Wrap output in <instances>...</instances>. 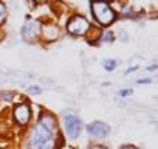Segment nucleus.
<instances>
[{
	"mask_svg": "<svg viewBox=\"0 0 158 149\" xmlns=\"http://www.w3.org/2000/svg\"><path fill=\"white\" fill-rule=\"evenodd\" d=\"M138 83H139V84H146V83H149V79H139Z\"/></svg>",
	"mask_w": 158,
	"mask_h": 149,
	"instance_id": "obj_16",
	"label": "nucleus"
},
{
	"mask_svg": "<svg viewBox=\"0 0 158 149\" xmlns=\"http://www.w3.org/2000/svg\"><path fill=\"white\" fill-rule=\"evenodd\" d=\"M119 149H136L135 146H123V147H119Z\"/></svg>",
	"mask_w": 158,
	"mask_h": 149,
	"instance_id": "obj_15",
	"label": "nucleus"
},
{
	"mask_svg": "<svg viewBox=\"0 0 158 149\" xmlns=\"http://www.w3.org/2000/svg\"><path fill=\"white\" fill-rule=\"evenodd\" d=\"M89 28H90V23L82 16H73L67 23V30L73 36H82L89 31Z\"/></svg>",
	"mask_w": 158,
	"mask_h": 149,
	"instance_id": "obj_3",
	"label": "nucleus"
},
{
	"mask_svg": "<svg viewBox=\"0 0 158 149\" xmlns=\"http://www.w3.org/2000/svg\"><path fill=\"white\" fill-rule=\"evenodd\" d=\"M0 98H3L6 101H10L13 98V93H5V92H0Z\"/></svg>",
	"mask_w": 158,
	"mask_h": 149,
	"instance_id": "obj_13",
	"label": "nucleus"
},
{
	"mask_svg": "<svg viewBox=\"0 0 158 149\" xmlns=\"http://www.w3.org/2000/svg\"><path fill=\"white\" fill-rule=\"evenodd\" d=\"M36 2H37V3H44V2H45V0H36Z\"/></svg>",
	"mask_w": 158,
	"mask_h": 149,
	"instance_id": "obj_18",
	"label": "nucleus"
},
{
	"mask_svg": "<svg viewBox=\"0 0 158 149\" xmlns=\"http://www.w3.org/2000/svg\"><path fill=\"white\" fill-rule=\"evenodd\" d=\"M64 123H65V130H67L68 137L70 138H77L79 134H81V129H82L81 120H79L74 113H68V115H65Z\"/></svg>",
	"mask_w": 158,
	"mask_h": 149,
	"instance_id": "obj_4",
	"label": "nucleus"
},
{
	"mask_svg": "<svg viewBox=\"0 0 158 149\" xmlns=\"http://www.w3.org/2000/svg\"><path fill=\"white\" fill-rule=\"evenodd\" d=\"M53 147H54L53 132L45 129L42 124H37L30 140V149H53Z\"/></svg>",
	"mask_w": 158,
	"mask_h": 149,
	"instance_id": "obj_1",
	"label": "nucleus"
},
{
	"mask_svg": "<svg viewBox=\"0 0 158 149\" xmlns=\"http://www.w3.org/2000/svg\"><path fill=\"white\" fill-rule=\"evenodd\" d=\"M39 34H40V23H39L37 20H34V19H28L27 23H25L23 28H22V36H23V39L28 40V42H31V40L37 39Z\"/></svg>",
	"mask_w": 158,
	"mask_h": 149,
	"instance_id": "obj_5",
	"label": "nucleus"
},
{
	"mask_svg": "<svg viewBox=\"0 0 158 149\" xmlns=\"http://www.w3.org/2000/svg\"><path fill=\"white\" fill-rule=\"evenodd\" d=\"M115 67H116V61H115V59H107V61H104V68H106V70L112 71Z\"/></svg>",
	"mask_w": 158,
	"mask_h": 149,
	"instance_id": "obj_9",
	"label": "nucleus"
},
{
	"mask_svg": "<svg viewBox=\"0 0 158 149\" xmlns=\"http://www.w3.org/2000/svg\"><path fill=\"white\" fill-rule=\"evenodd\" d=\"M130 93H132V90H119V92H118L119 96H127V95H130Z\"/></svg>",
	"mask_w": 158,
	"mask_h": 149,
	"instance_id": "obj_14",
	"label": "nucleus"
},
{
	"mask_svg": "<svg viewBox=\"0 0 158 149\" xmlns=\"http://www.w3.org/2000/svg\"><path fill=\"white\" fill-rule=\"evenodd\" d=\"M93 149H106L104 146H96V147H93Z\"/></svg>",
	"mask_w": 158,
	"mask_h": 149,
	"instance_id": "obj_17",
	"label": "nucleus"
},
{
	"mask_svg": "<svg viewBox=\"0 0 158 149\" xmlns=\"http://www.w3.org/2000/svg\"><path fill=\"white\" fill-rule=\"evenodd\" d=\"M89 134L93 137H98V138H104L110 134V127L102 121H95L89 126Z\"/></svg>",
	"mask_w": 158,
	"mask_h": 149,
	"instance_id": "obj_7",
	"label": "nucleus"
},
{
	"mask_svg": "<svg viewBox=\"0 0 158 149\" xmlns=\"http://www.w3.org/2000/svg\"><path fill=\"white\" fill-rule=\"evenodd\" d=\"M28 92L37 95V93H40V87H37V86H30V87H28Z\"/></svg>",
	"mask_w": 158,
	"mask_h": 149,
	"instance_id": "obj_11",
	"label": "nucleus"
},
{
	"mask_svg": "<svg viewBox=\"0 0 158 149\" xmlns=\"http://www.w3.org/2000/svg\"><path fill=\"white\" fill-rule=\"evenodd\" d=\"M30 117H31V110L27 104H19V106L14 107V120L19 124L25 126L30 121Z\"/></svg>",
	"mask_w": 158,
	"mask_h": 149,
	"instance_id": "obj_6",
	"label": "nucleus"
},
{
	"mask_svg": "<svg viewBox=\"0 0 158 149\" xmlns=\"http://www.w3.org/2000/svg\"><path fill=\"white\" fill-rule=\"evenodd\" d=\"M92 13H93L95 19L104 27L113 23L115 19H116V13L113 11V8L106 2V0H93L92 2Z\"/></svg>",
	"mask_w": 158,
	"mask_h": 149,
	"instance_id": "obj_2",
	"label": "nucleus"
},
{
	"mask_svg": "<svg viewBox=\"0 0 158 149\" xmlns=\"http://www.w3.org/2000/svg\"><path fill=\"white\" fill-rule=\"evenodd\" d=\"M5 19H6V8L2 2H0V23H3Z\"/></svg>",
	"mask_w": 158,
	"mask_h": 149,
	"instance_id": "obj_10",
	"label": "nucleus"
},
{
	"mask_svg": "<svg viewBox=\"0 0 158 149\" xmlns=\"http://www.w3.org/2000/svg\"><path fill=\"white\" fill-rule=\"evenodd\" d=\"M39 124H42L45 129H48V130H54L56 129V120H54V117L53 115H50V113H45V115H42V118H40V123Z\"/></svg>",
	"mask_w": 158,
	"mask_h": 149,
	"instance_id": "obj_8",
	"label": "nucleus"
},
{
	"mask_svg": "<svg viewBox=\"0 0 158 149\" xmlns=\"http://www.w3.org/2000/svg\"><path fill=\"white\" fill-rule=\"evenodd\" d=\"M102 40H106V42H109V40H110V42H112V40H113V33H112V31H110V33L107 31V33L104 34V37H102Z\"/></svg>",
	"mask_w": 158,
	"mask_h": 149,
	"instance_id": "obj_12",
	"label": "nucleus"
}]
</instances>
